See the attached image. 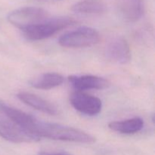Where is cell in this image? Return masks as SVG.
<instances>
[{
    "label": "cell",
    "instance_id": "1",
    "mask_svg": "<svg viewBox=\"0 0 155 155\" xmlns=\"http://www.w3.org/2000/svg\"><path fill=\"white\" fill-rule=\"evenodd\" d=\"M33 134L40 139H53L65 142L92 144L95 142L94 136L82 130L54 123L45 122L35 118L32 129Z\"/></svg>",
    "mask_w": 155,
    "mask_h": 155
},
{
    "label": "cell",
    "instance_id": "2",
    "mask_svg": "<svg viewBox=\"0 0 155 155\" xmlns=\"http://www.w3.org/2000/svg\"><path fill=\"white\" fill-rule=\"evenodd\" d=\"M76 21L70 17H55L48 18L43 22L24 30V35L31 41L42 40L51 37L58 32L74 25Z\"/></svg>",
    "mask_w": 155,
    "mask_h": 155
},
{
    "label": "cell",
    "instance_id": "3",
    "mask_svg": "<svg viewBox=\"0 0 155 155\" xmlns=\"http://www.w3.org/2000/svg\"><path fill=\"white\" fill-rule=\"evenodd\" d=\"M50 18L46 10L39 7H23L8 14V21L17 28L23 31L30 27L43 22Z\"/></svg>",
    "mask_w": 155,
    "mask_h": 155
},
{
    "label": "cell",
    "instance_id": "4",
    "mask_svg": "<svg viewBox=\"0 0 155 155\" xmlns=\"http://www.w3.org/2000/svg\"><path fill=\"white\" fill-rule=\"evenodd\" d=\"M100 38L95 29L83 27L64 34L59 38L58 42L66 48H85L98 44Z\"/></svg>",
    "mask_w": 155,
    "mask_h": 155
},
{
    "label": "cell",
    "instance_id": "5",
    "mask_svg": "<svg viewBox=\"0 0 155 155\" xmlns=\"http://www.w3.org/2000/svg\"><path fill=\"white\" fill-rule=\"evenodd\" d=\"M0 136L14 143H30L40 139L9 119L4 110L0 114Z\"/></svg>",
    "mask_w": 155,
    "mask_h": 155
},
{
    "label": "cell",
    "instance_id": "6",
    "mask_svg": "<svg viewBox=\"0 0 155 155\" xmlns=\"http://www.w3.org/2000/svg\"><path fill=\"white\" fill-rule=\"evenodd\" d=\"M70 102L76 110L89 116L97 115L102 107V102L99 98L80 91L71 94Z\"/></svg>",
    "mask_w": 155,
    "mask_h": 155
},
{
    "label": "cell",
    "instance_id": "7",
    "mask_svg": "<svg viewBox=\"0 0 155 155\" xmlns=\"http://www.w3.org/2000/svg\"><path fill=\"white\" fill-rule=\"evenodd\" d=\"M106 55L110 60L117 63H128L131 59L130 45L124 38H114L106 46Z\"/></svg>",
    "mask_w": 155,
    "mask_h": 155
},
{
    "label": "cell",
    "instance_id": "8",
    "mask_svg": "<svg viewBox=\"0 0 155 155\" xmlns=\"http://www.w3.org/2000/svg\"><path fill=\"white\" fill-rule=\"evenodd\" d=\"M68 80L77 90L80 92L89 89H104L110 85L106 79L92 75L70 76Z\"/></svg>",
    "mask_w": 155,
    "mask_h": 155
},
{
    "label": "cell",
    "instance_id": "9",
    "mask_svg": "<svg viewBox=\"0 0 155 155\" xmlns=\"http://www.w3.org/2000/svg\"><path fill=\"white\" fill-rule=\"evenodd\" d=\"M20 101L27 105L49 115H56L58 114L57 107L50 101L30 92H21L17 95Z\"/></svg>",
    "mask_w": 155,
    "mask_h": 155
},
{
    "label": "cell",
    "instance_id": "10",
    "mask_svg": "<svg viewBox=\"0 0 155 155\" xmlns=\"http://www.w3.org/2000/svg\"><path fill=\"white\" fill-rule=\"evenodd\" d=\"M123 16L130 21H136L143 14L142 0H117Z\"/></svg>",
    "mask_w": 155,
    "mask_h": 155
},
{
    "label": "cell",
    "instance_id": "11",
    "mask_svg": "<svg viewBox=\"0 0 155 155\" xmlns=\"http://www.w3.org/2000/svg\"><path fill=\"white\" fill-rule=\"evenodd\" d=\"M144 121L139 117L120 121L109 123L108 127L111 130L122 134H135L143 129Z\"/></svg>",
    "mask_w": 155,
    "mask_h": 155
},
{
    "label": "cell",
    "instance_id": "12",
    "mask_svg": "<svg viewBox=\"0 0 155 155\" xmlns=\"http://www.w3.org/2000/svg\"><path fill=\"white\" fill-rule=\"evenodd\" d=\"M64 80L63 76L58 73H45L33 79L30 83L33 88L48 90L61 86Z\"/></svg>",
    "mask_w": 155,
    "mask_h": 155
},
{
    "label": "cell",
    "instance_id": "13",
    "mask_svg": "<svg viewBox=\"0 0 155 155\" xmlns=\"http://www.w3.org/2000/svg\"><path fill=\"white\" fill-rule=\"evenodd\" d=\"M75 13L84 15H100L106 11V6L101 0H82L72 7Z\"/></svg>",
    "mask_w": 155,
    "mask_h": 155
},
{
    "label": "cell",
    "instance_id": "14",
    "mask_svg": "<svg viewBox=\"0 0 155 155\" xmlns=\"http://www.w3.org/2000/svg\"><path fill=\"white\" fill-rule=\"evenodd\" d=\"M38 155H69L64 153H54V152H39Z\"/></svg>",
    "mask_w": 155,
    "mask_h": 155
},
{
    "label": "cell",
    "instance_id": "15",
    "mask_svg": "<svg viewBox=\"0 0 155 155\" xmlns=\"http://www.w3.org/2000/svg\"><path fill=\"white\" fill-rule=\"evenodd\" d=\"M3 104H2V103H1V102H0V113H2V112Z\"/></svg>",
    "mask_w": 155,
    "mask_h": 155
}]
</instances>
